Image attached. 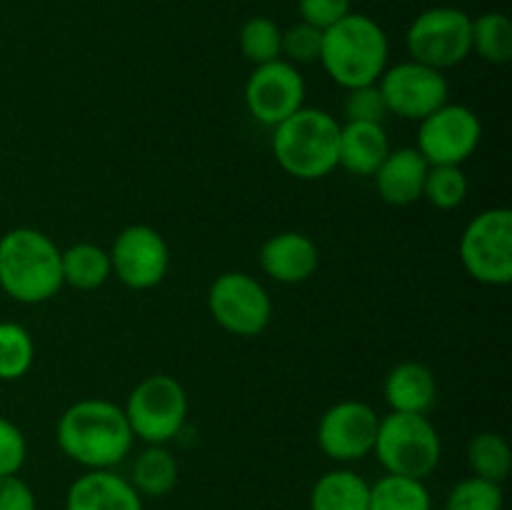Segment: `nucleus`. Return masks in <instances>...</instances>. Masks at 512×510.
I'll return each instance as SVG.
<instances>
[{
  "instance_id": "obj_33",
  "label": "nucleus",
  "mask_w": 512,
  "mask_h": 510,
  "mask_svg": "<svg viewBox=\"0 0 512 510\" xmlns=\"http://www.w3.org/2000/svg\"><path fill=\"white\" fill-rule=\"evenodd\" d=\"M298 10L303 23L325 30L353 13V0H298Z\"/></svg>"
},
{
  "instance_id": "obj_26",
  "label": "nucleus",
  "mask_w": 512,
  "mask_h": 510,
  "mask_svg": "<svg viewBox=\"0 0 512 510\" xmlns=\"http://www.w3.org/2000/svg\"><path fill=\"white\" fill-rule=\"evenodd\" d=\"M280 48H283V30L273 18L255 15V18L245 20L240 28V53L248 63H273V60L283 58Z\"/></svg>"
},
{
  "instance_id": "obj_13",
  "label": "nucleus",
  "mask_w": 512,
  "mask_h": 510,
  "mask_svg": "<svg viewBox=\"0 0 512 510\" xmlns=\"http://www.w3.org/2000/svg\"><path fill=\"white\" fill-rule=\"evenodd\" d=\"M245 108L258 123L275 128L305 103V80L298 65L278 58L273 63L255 65L245 83Z\"/></svg>"
},
{
  "instance_id": "obj_34",
  "label": "nucleus",
  "mask_w": 512,
  "mask_h": 510,
  "mask_svg": "<svg viewBox=\"0 0 512 510\" xmlns=\"http://www.w3.org/2000/svg\"><path fill=\"white\" fill-rule=\"evenodd\" d=\"M0 510H38L33 488L18 475L0 478Z\"/></svg>"
},
{
  "instance_id": "obj_19",
  "label": "nucleus",
  "mask_w": 512,
  "mask_h": 510,
  "mask_svg": "<svg viewBox=\"0 0 512 510\" xmlns=\"http://www.w3.org/2000/svg\"><path fill=\"white\" fill-rule=\"evenodd\" d=\"M390 138L383 123H345L340 125L338 168L353 175L373 178L390 153Z\"/></svg>"
},
{
  "instance_id": "obj_14",
  "label": "nucleus",
  "mask_w": 512,
  "mask_h": 510,
  "mask_svg": "<svg viewBox=\"0 0 512 510\" xmlns=\"http://www.w3.org/2000/svg\"><path fill=\"white\" fill-rule=\"evenodd\" d=\"M380 415L363 400L330 405L318 423V448L335 463H355L373 453Z\"/></svg>"
},
{
  "instance_id": "obj_18",
  "label": "nucleus",
  "mask_w": 512,
  "mask_h": 510,
  "mask_svg": "<svg viewBox=\"0 0 512 510\" xmlns=\"http://www.w3.org/2000/svg\"><path fill=\"white\" fill-rule=\"evenodd\" d=\"M383 398L393 413L428 415L438 398V380L428 365L418 363V360H405L385 375Z\"/></svg>"
},
{
  "instance_id": "obj_25",
  "label": "nucleus",
  "mask_w": 512,
  "mask_h": 510,
  "mask_svg": "<svg viewBox=\"0 0 512 510\" xmlns=\"http://www.w3.org/2000/svg\"><path fill=\"white\" fill-rule=\"evenodd\" d=\"M473 50L493 65L512 60V20L505 13H483L473 20Z\"/></svg>"
},
{
  "instance_id": "obj_23",
  "label": "nucleus",
  "mask_w": 512,
  "mask_h": 510,
  "mask_svg": "<svg viewBox=\"0 0 512 510\" xmlns=\"http://www.w3.org/2000/svg\"><path fill=\"white\" fill-rule=\"evenodd\" d=\"M368 510H433V495L425 480L385 473L370 483Z\"/></svg>"
},
{
  "instance_id": "obj_1",
  "label": "nucleus",
  "mask_w": 512,
  "mask_h": 510,
  "mask_svg": "<svg viewBox=\"0 0 512 510\" xmlns=\"http://www.w3.org/2000/svg\"><path fill=\"white\" fill-rule=\"evenodd\" d=\"M55 440L65 458L85 470H113L130 455L135 435L120 405L105 398H85L63 410Z\"/></svg>"
},
{
  "instance_id": "obj_12",
  "label": "nucleus",
  "mask_w": 512,
  "mask_h": 510,
  "mask_svg": "<svg viewBox=\"0 0 512 510\" xmlns=\"http://www.w3.org/2000/svg\"><path fill=\"white\" fill-rule=\"evenodd\" d=\"M108 253L113 275L130 290H150L168 275L170 248L153 225L135 223L123 228Z\"/></svg>"
},
{
  "instance_id": "obj_27",
  "label": "nucleus",
  "mask_w": 512,
  "mask_h": 510,
  "mask_svg": "<svg viewBox=\"0 0 512 510\" xmlns=\"http://www.w3.org/2000/svg\"><path fill=\"white\" fill-rule=\"evenodd\" d=\"M35 360L33 335L20 323H0V380H20Z\"/></svg>"
},
{
  "instance_id": "obj_6",
  "label": "nucleus",
  "mask_w": 512,
  "mask_h": 510,
  "mask_svg": "<svg viewBox=\"0 0 512 510\" xmlns=\"http://www.w3.org/2000/svg\"><path fill=\"white\" fill-rule=\"evenodd\" d=\"M135 438L145 445H168L188 420V393L173 375L155 373L130 390L123 405Z\"/></svg>"
},
{
  "instance_id": "obj_11",
  "label": "nucleus",
  "mask_w": 512,
  "mask_h": 510,
  "mask_svg": "<svg viewBox=\"0 0 512 510\" xmlns=\"http://www.w3.org/2000/svg\"><path fill=\"white\" fill-rule=\"evenodd\" d=\"M380 95L390 115L403 120H423L433 110L448 103L450 85L443 70H435L418 60H403L385 68L378 80Z\"/></svg>"
},
{
  "instance_id": "obj_29",
  "label": "nucleus",
  "mask_w": 512,
  "mask_h": 510,
  "mask_svg": "<svg viewBox=\"0 0 512 510\" xmlns=\"http://www.w3.org/2000/svg\"><path fill=\"white\" fill-rule=\"evenodd\" d=\"M503 485L470 475L458 480L445 498V510H503Z\"/></svg>"
},
{
  "instance_id": "obj_10",
  "label": "nucleus",
  "mask_w": 512,
  "mask_h": 510,
  "mask_svg": "<svg viewBox=\"0 0 512 510\" xmlns=\"http://www.w3.org/2000/svg\"><path fill=\"white\" fill-rule=\"evenodd\" d=\"M483 140L478 113L463 103H445L420 120L418 153L430 165H463Z\"/></svg>"
},
{
  "instance_id": "obj_31",
  "label": "nucleus",
  "mask_w": 512,
  "mask_h": 510,
  "mask_svg": "<svg viewBox=\"0 0 512 510\" xmlns=\"http://www.w3.org/2000/svg\"><path fill=\"white\" fill-rule=\"evenodd\" d=\"M343 113L348 123H383L385 115H390L378 83L345 90Z\"/></svg>"
},
{
  "instance_id": "obj_17",
  "label": "nucleus",
  "mask_w": 512,
  "mask_h": 510,
  "mask_svg": "<svg viewBox=\"0 0 512 510\" xmlns=\"http://www.w3.org/2000/svg\"><path fill=\"white\" fill-rule=\"evenodd\" d=\"M430 163L418 153V148L390 150L388 158L373 173L375 190L380 198L395 208H405L423 198L425 178Z\"/></svg>"
},
{
  "instance_id": "obj_24",
  "label": "nucleus",
  "mask_w": 512,
  "mask_h": 510,
  "mask_svg": "<svg viewBox=\"0 0 512 510\" xmlns=\"http://www.w3.org/2000/svg\"><path fill=\"white\" fill-rule=\"evenodd\" d=\"M468 465L478 478L503 485L512 470L510 443L493 430L473 435L468 443Z\"/></svg>"
},
{
  "instance_id": "obj_22",
  "label": "nucleus",
  "mask_w": 512,
  "mask_h": 510,
  "mask_svg": "<svg viewBox=\"0 0 512 510\" xmlns=\"http://www.w3.org/2000/svg\"><path fill=\"white\" fill-rule=\"evenodd\" d=\"M60 270L63 285L75 290H98L113 275L110 253L95 243H75L68 250H60Z\"/></svg>"
},
{
  "instance_id": "obj_5",
  "label": "nucleus",
  "mask_w": 512,
  "mask_h": 510,
  "mask_svg": "<svg viewBox=\"0 0 512 510\" xmlns=\"http://www.w3.org/2000/svg\"><path fill=\"white\" fill-rule=\"evenodd\" d=\"M373 453L390 475L425 480L438 470L443 440L423 413H393L380 418Z\"/></svg>"
},
{
  "instance_id": "obj_32",
  "label": "nucleus",
  "mask_w": 512,
  "mask_h": 510,
  "mask_svg": "<svg viewBox=\"0 0 512 510\" xmlns=\"http://www.w3.org/2000/svg\"><path fill=\"white\" fill-rule=\"evenodd\" d=\"M28 458V440L13 420L0 415V478L18 475Z\"/></svg>"
},
{
  "instance_id": "obj_9",
  "label": "nucleus",
  "mask_w": 512,
  "mask_h": 510,
  "mask_svg": "<svg viewBox=\"0 0 512 510\" xmlns=\"http://www.w3.org/2000/svg\"><path fill=\"white\" fill-rule=\"evenodd\" d=\"M208 310L215 323L238 338H255L273 320V300L260 280L243 270H228L208 290Z\"/></svg>"
},
{
  "instance_id": "obj_28",
  "label": "nucleus",
  "mask_w": 512,
  "mask_h": 510,
  "mask_svg": "<svg viewBox=\"0 0 512 510\" xmlns=\"http://www.w3.org/2000/svg\"><path fill=\"white\" fill-rule=\"evenodd\" d=\"M468 188L463 165H430L423 198L438 210H455L468 198Z\"/></svg>"
},
{
  "instance_id": "obj_15",
  "label": "nucleus",
  "mask_w": 512,
  "mask_h": 510,
  "mask_svg": "<svg viewBox=\"0 0 512 510\" xmlns=\"http://www.w3.org/2000/svg\"><path fill=\"white\" fill-rule=\"evenodd\" d=\"M260 270L270 280L283 285L305 283L320 265V250L313 238L298 230H285L273 235L260 248Z\"/></svg>"
},
{
  "instance_id": "obj_3",
  "label": "nucleus",
  "mask_w": 512,
  "mask_h": 510,
  "mask_svg": "<svg viewBox=\"0 0 512 510\" xmlns=\"http://www.w3.org/2000/svg\"><path fill=\"white\" fill-rule=\"evenodd\" d=\"M0 288L23 305L55 298L63 288L60 248L38 228H13L0 238Z\"/></svg>"
},
{
  "instance_id": "obj_8",
  "label": "nucleus",
  "mask_w": 512,
  "mask_h": 510,
  "mask_svg": "<svg viewBox=\"0 0 512 510\" xmlns=\"http://www.w3.org/2000/svg\"><path fill=\"white\" fill-rule=\"evenodd\" d=\"M460 263L483 285L512 283V210L488 208L475 215L460 235Z\"/></svg>"
},
{
  "instance_id": "obj_21",
  "label": "nucleus",
  "mask_w": 512,
  "mask_h": 510,
  "mask_svg": "<svg viewBox=\"0 0 512 510\" xmlns=\"http://www.w3.org/2000/svg\"><path fill=\"white\" fill-rule=\"evenodd\" d=\"M178 460L165 445H145L133 460L130 485L140 498H165L178 485Z\"/></svg>"
},
{
  "instance_id": "obj_2",
  "label": "nucleus",
  "mask_w": 512,
  "mask_h": 510,
  "mask_svg": "<svg viewBox=\"0 0 512 510\" xmlns=\"http://www.w3.org/2000/svg\"><path fill=\"white\" fill-rule=\"evenodd\" d=\"M390 43L383 25L363 13H348L323 30L320 60L325 73L340 88H360L378 83L388 68Z\"/></svg>"
},
{
  "instance_id": "obj_4",
  "label": "nucleus",
  "mask_w": 512,
  "mask_h": 510,
  "mask_svg": "<svg viewBox=\"0 0 512 510\" xmlns=\"http://www.w3.org/2000/svg\"><path fill=\"white\" fill-rule=\"evenodd\" d=\"M340 123L323 108H300L273 128V155L298 180H320L338 168Z\"/></svg>"
},
{
  "instance_id": "obj_7",
  "label": "nucleus",
  "mask_w": 512,
  "mask_h": 510,
  "mask_svg": "<svg viewBox=\"0 0 512 510\" xmlns=\"http://www.w3.org/2000/svg\"><path fill=\"white\" fill-rule=\"evenodd\" d=\"M405 48L410 60L445 73L473 53V18L453 5L423 10L405 33Z\"/></svg>"
},
{
  "instance_id": "obj_16",
  "label": "nucleus",
  "mask_w": 512,
  "mask_h": 510,
  "mask_svg": "<svg viewBox=\"0 0 512 510\" xmlns=\"http://www.w3.org/2000/svg\"><path fill=\"white\" fill-rule=\"evenodd\" d=\"M65 510H145L128 478L115 470H85L65 493Z\"/></svg>"
},
{
  "instance_id": "obj_30",
  "label": "nucleus",
  "mask_w": 512,
  "mask_h": 510,
  "mask_svg": "<svg viewBox=\"0 0 512 510\" xmlns=\"http://www.w3.org/2000/svg\"><path fill=\"white\" fill-rule=\"evenodd\" d=\"M320 48H323V30L313 28V25L303 23V20L290 25L288 30H283V48H280V55L288 63H318Z\"/></svg>"
},
{
  "instance_id": "obj_20",
  "label": "nucleus",
  "mask_w": 512,
  "mask_h": 510,
  "mask_svg": "<svg viewBox=\"0 0 512 510\" xmlns=\"http://www.w3.org/2000/svg\"><path fill=\"white\" fill-rule=\"evenodd\" d=\"M370 483L350 468L320 475L310 490V510H368Z\"/></svg>"
}]
</instances>
